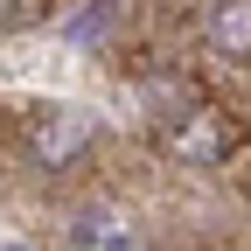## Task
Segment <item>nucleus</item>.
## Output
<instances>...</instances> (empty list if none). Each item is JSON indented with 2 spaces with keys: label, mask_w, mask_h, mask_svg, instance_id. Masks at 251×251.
<instances>
[{
  "label": "nucleus",
  "mask_w": 251,
  "mask_h": 251,
  "mask_svg": "<svg viewBox=\"0 0 251 251\" xmlns=\"http://www.w3.org/2000/svg\"><path fill=\"white\" fill-rule=\"evenodd\" d=\"M91 133H98V126H91L84 112H42L35 133H28V147H35L42 168H63V161H77V153L91 147Z\"/></svg>",
  "instance_id": "nucleus-1"
},
{
  "label": "nucleus",
  "mask_w": 251,
  "mask_h": 251,
  "mask_svg": "<svg viewBox=\"0 0 251 251\" xmlns=\"http://www.w3.org/2000/svg\"><path fill=\"white\" fill-rule=\"evenodd\" d=\"M202 35L224 56H251V0H216L209 21H202Z\"/></svg>",
  "instance_id": "nucleus-2"
},
{
  "label": "nucleus",
  "mask_w": 251,
  "mask_h": 251,
  "mask_svg": "<svg viewBox=\"0 0 251 251\" xmlns=\"http://www.w3.org/2000/svg\"><path fill=\"white\" fill-rule=\"evenodd\" d=\"M112 14H119V0H98L91 14H77V21H70V42H91V35H98V28H105Z\"/></svg>",
  "instance_id": "nucleus-3"
},
{
  "label": "nucleus",
  "mask_w": 251,
  "mask_h": 251,
  "mask_svg": "<svg viewBox=\"0 0 251 251\" xmlns=\"http://www.w3.org/2000/svg\"><path fill=\"white\" fill-rule=\"evenodd\" d=\"M7 251H21V244H7Z\"/></svg>",
  "instance_id": "nucleus-4"
}]
</instances>
